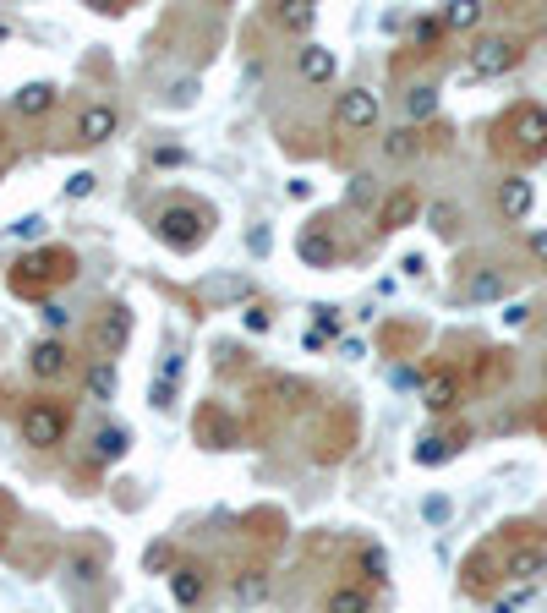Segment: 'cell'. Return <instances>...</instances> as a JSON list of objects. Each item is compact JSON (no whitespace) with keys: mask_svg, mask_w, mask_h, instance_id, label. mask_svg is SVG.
Segmentation results:
<instances>
[{"mask_svg":"<svg viewBox=\"0 0 547 613\" xmlns=\"http://www.w3.org/2000/svg\"><path fill=\"white\" fill-rule=\"evenodd\" d=\"M498 148H509L520 165L547 159V110H542V104H531V99L515 104V110L498 121Z\"/></svg>","mask_w":547,"mask_h":613,"instance_id":"6da1fadb","label":"cell"},{"mask_svg":"<svg viewBox=\"0 0 547 613\" xmlns=\"http://www.w3.org/2000/svg\"><path fill=\"white\" fill-rule=\"evenodd\" d=\"M520 39H509V33H482V39L465 50V66H460V83H493V77L515 72L520 66Z\"/></svg>","mask_w":547,"mask_h":613,"instance_id":"7a4b0ae2","label":"cell"},{"mask_svg":"<svg viewBox=\"0 0 547 613\" xmlns=\"http://www.w3.org/2000/svg\"><path fill=\"white\" fill-rule=\"evenodd\" d=\"M72 274H77V258L66 247H39L11 269V291L17 296H44L55 280H72Z\"/></svg>","mask_w":547,"mask_h":613,"instance_id":"3957f363","label":"cell"},{"mask_svg":"<svg viewBox=\"0 0 547 613\" xmlns=\"http://www.w3.org/2000/svg\"><path fill=\"white\" fill-rule=\"evenodd\" d=\"M66 427H72V411H66L61 400H28L17 416V433L28 449H55L66 438Z\"/></svg>","mask_w":547,"mask_h":613,"instance_id":"277c9868","label":"cell"},{"mask_svg":"<svg viewBox=\"0 0 547 613\" xmlns=\"http://www.w3.org/2000/svg\"><path fill=\"white\" fill-rule=\"evenodd\" d=\"M154 230H159V241H165L170 252H197L208 241V208H197V203H170L165 214L154 219Z\"/></svg>","mask_w":547,"mask_h":613,"instance_id":"5b68a950","label":"cell"},{"mask_svg":"<svg viewBox=\"0 0 547 613\" xmlns=\"http://www.w3.org/2000/svg\"><path fill=\"white\" fill-rule=\"evenodd\" d=\"M372 121H378V94H372V88L340 94V104H334V126H340V132H372Z\"/></svg>","mask_w":547,"mask_h":613,"instance_id":"8992f818","label":"cell"},{"mask_svg":"<svg viewBox=\"0 0 547 613\" xmlns=\"http://www.w3.org/2000/svg\"><path fill=\"white\" fill-rule=\"evenodd\" d=\"M416 214H422V192L416 187H394L389 198L378 208V230L383 236H400L405 225H416Z\"/></svg>","mask_w":547,"mask_h":613,"instance_id":"52a82bcc","label":"cell"},{"mask_svg":"<svg viewBox=\"0 0 547 613\" xmlns=\"http://www.w3.org/2000/svg\"><path fill=\"white\" fill-rule=\"evenodd\" d=\"M121 132V110H115V104H88L83 115H77V143L83 148H99V143H110V137Z\"/></svg>","mask_w":547,"mask_h":613,"instance_id":"ba28073f","label":"cell"},{"mask_svg":"<svg viewBox=\"0 0 547 613\" xmlns=\"http://www.w3.org/2000/svg\"><path fill=\"white\" fill-rule=\"evenodd\" d=\"M28 367H33V378H44V384H50V378H66V367H72V351H66V340H39L28 351Z\"/></svg>","mask_w":547,"mask_h":613,"instance_id":"9c48e42d","label":"cell"},{"mask_svg":"<svg viewBox=\"0 0 547 613\" xmlns=\"http://www.w3.org/2000/svg\"><path fill=\"white\" fill-rule=\"evenodd\" d=\"M465 444H471V433H465V427L433 433V438H422V444H416V466H444V460H455Z\"/></svg>","mask_w":547,"mask_h":613,"instance_id":"30bf717a","label":"cell"},{"mask_svg":"<svg viewBox=\"0 0 547 613\" xmlns=\"http://www.w3.org/2000/svg\"><path fill=\"white\" fill-rule=\"evenodd\" d=\"M170 592H176L181 608H197L208 597V570L203 564H176V570H170Z\"/></svg>","mask_w":547,"mask_h":613,"instance_id":"8fae6325","label":"cell"},{"mask_svg":"<svg viewBox=\"0 0 547 613\" xmlns=\"http://www.w3.org/2000/svg\"><path fill=\"white\" fill-rule=\"evenodd\" d=\"M460 400V378L449 373V367H433V373L422 378V406L427 411H449Z\"/></svg>","mask_w":547,"mask_h":613,"instance_id":"7c38bea8","label":"cell"},{"mask_svg":"<svg viewBox=\"0 0 547 613\" xmlns=\"http://www.w3.org/2000/svg\"><path fill=\"white\" fill-rule=\"evenodd\" d=\"M531 203H537V192H531L526 176H504V181H498V214H504V219H526Z\"/></svg>","mask_w":547,"mask_h":613,"instance_id":"4fadbf2b","label":"cell"},{"mask_svg":"<svg viewBox=\"0 0 547 613\" xmlns=\"http://www.w3.org/2000/svg\"><path fill=\"white\" fill-rule=\"evenodd\" d=\"M296 72H301V83H329V77L340 72V61H334L329 44H307V50L296 55Z\"/></svg>","mask_w":547,"mask_h":613,"instance_id":"5bb4252c","label":"cell"},{"mask_svg":"<svg viewBox=\"0 0 547 613\" xmlns=\"http://www.w3.org/2000/svg\"><path fill=\"white\" fill-rule=\"evenodd\" d=\"M509 291V274L504 269H476L471 280L460 285V302H498Z\"/></svg>","mask_w":547,"mask_h":613,"instance_id":"9a60e30c","label":"cell"},{"mask_svg":"<svg viewBox=\"0 0 547 613\" xmlns=\"http://www.w3.org/2000/svg\"><path fill=\"white\" fill-rule=\"evenodd\" d=\"M126 449H132V433H126L121 422H110V427H99V433H93V460H99V466H115Z\"/></svg>","mask_w":547,"mask_h":613,"instance_id":"2e32d148","label":"cell"},{"mask_svg":"<svg viewBox=\"0 0 547 613\" xmlns=\"http://www.w3.org/2000/svg\"><path fill=\"white\" fill-rule=\"evenodd\" d=\"M55 94H61L55 83H22L17 94H11V104H17V115H44L55 104Z\"/></svg>","mask_w":547,"mask_h":613,"instance_id":"e0dca14e","label":"cell"},{"mask_svg":"<svg viewBox=\"0 0 547 613\" xmlns=\"http://www.w3.org/2000/svg\"><path fill=\"white\" fill-rule=\"evenodd\" d=\"M230 597H236L241 608H258L263 597H269V575H263V570H241L236 581H230Z\"/></svg>","mask_w":547,"mask_h":613,"instance_id":"ac0fdd59","label":"cell"},{"mask_svg":"<svg viewBox=\"0 0 547 613\" xmlns=\"http://www.w3.org/2000/svg\"><path fill=\"white\" fill-rule=\"evenodd\" d=\"M296 252H301V263H312V269H329V263L340 258V247H334V241L323 236V230H307Z\"/></svg>","mask_w":547,"mask_h":613,"instance_id":"d6986e66","label":"cell"},{"mask_svg":"<svg viewBox=\"0 0 547 613\" xmlns=\"http://www.w3.org/2000/svg\"><path fill=\"white\" fill-rule=\"evenodd\" d=\"M274 22H279L285 33H312V22H318V6H312V0H290V6L274 11Z\"/></svg>","mask_w":547,"mask_h":613,"instance_id":"ffe728a7","label":"cell"},{"mask_svg":"<svg viewBox=\"0 0 547 613\" xmlns=\"http://www.w3.org/2000/svg\"><path fill=\"white\" fill-rule=\"evenodd\" d=\"M438 17H444V28H449V33H460V28H476V22L487 17V6H482V0H449V6L438 11Z\"/></svg>","mask_w":547,"mask_h":613,"instance_id":"44dd1931","label":"cell"},{"mask_svg":"<svg viewBox=\"0 0 547 613\" xmlns=\"http://www.w3.org/2000/svg\"><path fill=\"white\" fill-rule=\"evenodd\" d=\"M323 613H372V603H367L362 586H334V592L323 597Z\"/></svg>","mask_w":547,"mask_h":613,"instance_id":"7402d4cb","label":"cell"},{"mask_svg":"<svg viewBox=\"0 0 547 613\" xmlns=\"http://www.w3.org/2000/svg\"><path fill=\"white\" fill-rule=\"evenodd\" d=\"M537 570H547V548H520L515 559L504 564L509 581H526V586H531V575H537Z\"/></svg>","mask_w":547,"mask_h":613,"instance_id":"603a6c76","label":"cell"},{"mask_svg":"<svg viewBox=\"0 0 547 613\" xmlns=\"http://www.w3.org/2000/svg\"><path fill=\"white\" fill-rule=\"evenodd\" d=\"M115 389H121L115 367H110V362H93V367H88V400H115Z\"/></svg>","mask_w":547,"mask_h":613,"instance_id":"cb8c5ba5","label":"cell"},{"mask_svg":"<svg viewBox=\"0 0 547 613\" xmlns=\"http://www.w3.org/2000/svg\"><path fill=\"white\" fill-rule=\"evenodd\" d=\"M444 33H449V28H444V17H416V22H411V44H422L427 55H433L438 44H444Z\"/></svg>","mask_w":547,"mask_h":613,"instance_id":"d4e9b609","label":"cell"},{"mask_svg":"<svg viewBox=\"0 0 547 613\" xmlns=\"http://www.w3.org/2000/svg\"><path fill=\"white\" fill-rule=\"evenodd\" d=\"M416 148H422V132H416V126H400V132L383 137V154H389V159H411Z\"/></svg>","mask_w":547,"mask_h":613,"instance_id":"484cf974","label":"cell"},{"mask_svg":"<svg viewBox=\"0 0 547 613\" xmlns=\"http://www.w3.org/2000/svg\"><path fill=\"white\" fill-rule=\"evenodd\" d=\"M126 329H132V318H126V307H110V318L99 323V345H110V351H115V345L126 340Z\"/></svg>","mask_w":547,"mask_h":613,"instance_id":"4316f807","label":"cell"},{"mask_svg":"<svg viewBox=\"0 0 547 613\" xmlns=\"http://www.w3.org/2000/svg\"><path fill=\"white\" fill-rule=\"evenodd\" d=\"M433 110H438V88H411V94H405V115H411V121H427Z\"/></svg>","mask_w":547,"mask_h":613,"instance_id":"83f0119b","label":"cell"},{"mask_svg":"<svg viewBox=\"0 0 547 613\" xmlns=\"http://www.w3.org/2000/svg\"><path fill=\"white\" fill-rule=\"evenodd\" d=\"M148 400H154L159 411H176V384H170V378H154V384H148Z\"/></svg>","mask_w":547,"mask_h":613,"instance_id":"f1b7e54d","label":"cell"},{"mask_svg":"<svg viewBox=\"0 0 547 613\" xmlns=\"http://www.w3.org/2000/svg\"><path fill=\"white\" fill-rule=\"evenodd\" d=\"M192 99H197V77H181V83H170V110H186Z\"/></svg>","mask_w":547,"mask_h":613,"instance_id":"f546056e","label":"cell"},{"mask_svg":"<svg viewBox=\"0 0 547 613\" xmlns=\"http://www.w3.org/2000/svg\"><path fill=\"white\" fill-rule=\"evenodd\" d=\"M93 187H99V176H93V170H77V176L66 181V198H88Z\"/></svg>","mask_w":547,"mask_h":613,"instance_id":"4dcf8cb0","label":"cell"},{"mask_svg":"<svg viewBox=\"0 0 547 613\" xmlns=\"http://www.w3.org/2000/svg\"><path fill=\"white\" fill-rule=\"evenodd\" d=\"M312 323H318V329H312L318 340H323V334H340V318H334V307H312Z\"/></svg>","mask_w":547,"mask_h":613,"instance_id":"1f68e13d","label":"cell"},{"mask_svg":"<svg viewBox=\"0 0 547 613\" xmlns=\"http://www.w3.org/2000/svg\"><path fill=\"white\" fill-rule=\"evenodd\" d=\"M143 564L148 570H176V564H170V542H154V548L143 553Z\"/></svg>","mask_w":547,"mask_h":613,"instance_id":"d6a6232c","label":"cell"},{"mask_svg":"<svg viewBox=\"0 0 547 613\" xmlns=\"http://www.w3.org/2000/svg\"><path fill=\"white\" fill-rule=\"evenodd\" d=\"M11 230H17L22 241H39V236H44V219H39V214H28V219H17Z\"/></svg>","mask_w":547,"mask_h":613,"instance_id":"836d02e7","label":"cell"},{"mask_svg":"<svg viewBox=\"0 0 547 613\" xmlns=\"http://www.w3.org/2000/svg\"><path fill=\"white\" fill-rule=\"evenodd\" d=\"M372 203V176H356L351 181V208H367Z\"/></svg>","mask_w":547,"mask_h":613,"instance_id":"e575fe53","label":"cell"},{"mask_svg":"<svg viewBox=\"0 0 547 613\" xmlns=\"http://www.w3.org/2000/svg\"><path fill=\"white\" fill-rule=\"evenodd\" d=\"M433 230H455V203H433Z\"/></svg>","mask_w":547,"mask_h":613,"instance_id":"d590c367","label":"cell"},{"mask_svg":"<svg viewBox=\"0 0 547 613\" xmlns=\"http://www.w3.org/2000/svg\"><path fill=\"white\" fill-rule=\"evenodd\" d=\"M269 323H274V318H269V307H247V329H252V334H263Z\"/></svg>","mask_w":547,"mask_h":613,"instance_id":"8d00e7d4","label":"cell"},{"mask_svg":"<svg viewBox=\"0 0 547 613\" xmlns=\"http://www.w3.org/2000/svg\"><path fill=\"white\" fill-rule=\"evenodd\" d=\"M159 378H170V384H181V351L165 356V367H159Z\"/></svg>","mask_w":547,"mask_h":613,"instance_id":"74e56055","label":"cell"},{"mask_svg":"<svg viewBox=\"0 0 547 613\" xmlns=\"http://www.w3.org/2000/svg\"><path fill=\"white\" fill-rule=\"evenodd\" d=\"M72 575H77V581H93V575H99V564H93V559H83V553H77V559H72Z\"/></svg>","mask_w":547,"mask_h":613,"instance_id":"f35d334b","label":"cell"},{"mask_svg":"<svg viewBox=\"0 0 547 613\" xmlns=\"http://www.w3.org/2000/svg\"><path fill=\"white\" fill-rule=\"evenodd\" d=\"M526 597H531V586H520V592H515V597H504V603H498L493 613H515L520 603H526Z\"/></svg>","mask_w":547,"mask_h":613,"instance_id":"ab89813d","label":"cell"},{"mask_svg":"<svg viewBox=\"0 0 547 613\" xmlns=\"http://www.w3.org/2000/svg\"><path fill=\"white\" fill-rule=\"evenodd\" d=\"M531 258H537L542 269H547V230H537V236H531Z\"/></svg>","mask_w":547,"mask_h":613,"instance_id":"60d3db41","label":"cell"},{"mask_svg":"<svg viewBox=\"0 0 547 613\" xmlns=\"http://www.w3.org/2000/svg\"><path fill=\"white\" fill-rule=\"evenodd\" d=\"M247 247H252V252H269V230L258 225V230H252V236H247Z\"/></svg>","mask_w":547,"mask_h":613,"instance_id":"b9f144b4","label":"cell"},{"mask_svg":"<svg viewBox=\"0 0 547 613\" xmlns=\"http://www.w3.org/2000/svg\"><path fill=\"white\" fill-rule=\"evenodd\" d=\"M449 515V499H427V520H444Z\"/></svg>","mask_w":547,"mask_h":613,"instance_id":"7bdbcfd3","label":"cell"},{"mask_svg":"<svg viewBox=\"0 0 547 613\" xmlns=\"http://www.w3.org/2000/svg\"><path fill=\"white\" fill-rule=\"evenodd\" d=\"M6 531H11V515H6V504H0V548H6Z\"/></svg>","mask_w":547,"mask_h":613,"instance_id":"ee69618b","label":"cell"},{"mask_svg":"<svg viewBox=\"0 0 547 613\" xmlns=\"http://www.w3.org/2000/svg\"><path fill=\"white\" fill-rule=\"evenodd\" d=\"M542 378H547V362H542Z\"/></svg>","mask_w":547,"mask_h":613,"instance_id":"f6af8a7d","label":"cell"},{"mask_svg":"<svg viewBox=\"0 0 547 613\" xmlns=\"http://www.w3.org/2000/svg\"><path fill=\"white\" fill-rule=\"evenodd\" d=\"M542 427H547V411H542Z\"/></svg>","mask_w":547,"mask_h":613,"instance_id":"bcb514c9","label":"cell"}]
</instances>
